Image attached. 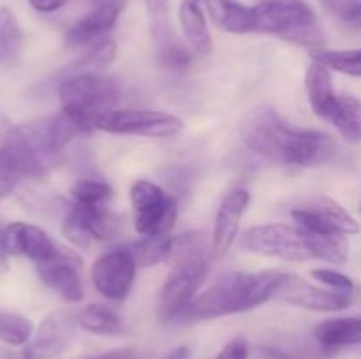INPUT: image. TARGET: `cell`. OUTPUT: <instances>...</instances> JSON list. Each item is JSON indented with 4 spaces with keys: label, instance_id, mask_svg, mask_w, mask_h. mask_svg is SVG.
<instances>
[{
    "label": "cell",
    "instance_id": "obj_21",
    "mask_svg": "<svg viewBox=\"0 0 361 359\" xmlns=\"http://www.w3.org/2000/svg\"><path fill=\"white\" fill-rule=\"evenodd\" d=\"M210 20L221 30L229 34H250L252 7L238 0H204Z\"/></svg>",
    "mask_w": 361,
    "mask_h": 359
},
{
    "label": "cell",
    "instance_id": "obj_18",
    "mask_svg": "<svg viewBox=\"0 0 361 359\" xmlns=\"http://www.w3.org/2000/svg\"><path fill=\"white\" fill-rule=\"evenodd\" d=\"M305 88L312 111L319 118L330 120L338 104V95L334 88L331 70L323 63L312 60L305 74Z\"/></svg>",
    "mask_w": 361,
    "mask_h": 359
},
{
    "label": "cell",
    "instance_id": "obj_3",
    "mask_svg": "<svg viewBox=\"0 0 361 359\" xmlns=\"http://www.w3.org/2000/svg\"><path fill=\"white\" fill-rule=\"evenodd\" d=\"M250 7V34L277 35L310 48L323 42L316 13L305 0H261Z\"/></svg>",
    "mask_w": 361,
    "mask_h": 359
},
{
    "label": "cell",
    "instance_id": "obj_5",
    "mask_svg": "<svg viewBox=\"0 0 361 359\" xmlns=\"http://www.w3.org/2000/svg\"><path fill=\"white\" fill-rule=\"evenodd\" d=\"M210 263L207 253L187 257L175 263V267L166 278L157 301V315L162 322H173L185 315L192 305L197 289L207 278Z\"/></svg>",
    "mask_w": 361,
    "mask_h": 359
},
{
    "label": "cell",
    "instance_id": "obj_30",
    "mask_svg": "<svg viewBox=\"0 0 361 359\" xmlns=\"http://www.w3.org/2000/svg\"><path fill=\"white\" fill-rule=\"evenodd\" d=\"M71 196L74 203L87 204V206H106V203L113 197V189L102 180L85 178L78 180L71 187Z\"/></svg>",
    "mask_w": 361,
    "mask_h": 359
},
{
    "label": "cell",
    "instance_id": "obj_26",
    "mask_svg": "<svg viewBox=\"0 0 361 359\" xmlns=\"http://www.w3.org/2000/svg\"><path fill=\"white\" fill-rule=\"evenodd\" d=\"M171 245L173 236H141L137 241H134L129 246L133 252L134 260L137 266L150 267L157 266L161 263H168L171 257Z\"/></svg>",
    "mask_w": 361,
    "mask_h": 359
},
{
    "label": "cell",
    "instance_id": "obj_13",
    "mask_svg": "<svg viewBox=\"0 0 361 359\" xmlns=\"http://www.w3.org/2000/svg\"><path fill=\"white\" fill-rule=\"evenodd\" d=\"M2 245L7 256H23L35 263V266L53 259L60 252L46 231L23 222H13L2 227Z\"/></svg>",
    "mask_w": 361,
    "mask_h": 359
},
{
    "label": "cell",
    "instance_id": "obj_11",
    "mask_svg": "<svg viewBox=\"0 0 361 359\" xmlns=\"http://www.w3.org/2000/svg\"><path fill=\"white\" fill-rule=\"evenodd\" d=\"M296 225L310 232H326V234L353 236L360 232L356 218L342 208L331 197H319L309 206H300L291 210Z\"/></svg>",
    "mask_w": 361,
    "mask_h": 359
},
{
    "label": "cell",
    "instance_id": "obj_37",
    "mask_svg": "<svg viewBox=\"0 0 361 359\" xmlns=\"http://www.w3.org/2000/svg\"><path fill=\"white\" fill-rule=\"evenodd\" d=\"M341 23L345 30L353 34H361V2H355L351 9L341 18Z\"/></svg>",
    "mask_w": 361,
    "mask_h": 359
},
{
    "label": "cell",
    "instance_id": "obj_20",
    "mask_svg": "<svg viewBox=\"0 0 361 359\" xmlns=\"http://www.w3.org/2000/svg\"><path fill=\"white\" fill-rule=\"evenodd\" d=\"M316 341L323 348H335L361 345V317H337L321 322L314 331Z\"/></svg>",
    "mask_w": 361,
    "mask_h": 359
},
{
    "label": "cell",
    "instance_id": "obj_31",
    "mask_svg": "<svg viewBox=\"0 0 361 359\" xmlns=\"http://www.w3.org/2000/svg\"><path fill=\"white\" fill-rule=\"evenodd\" d=\"M116 58V42L113 39H99L97 42L90 46L87 53L73 65V70L78 73H87V69H104L113 60Z\"/></svg>",
    "mask_w": 361,
    "mask_h": 359
},
{
    "label": "cell",
    "instance_id": "obj_28",
    "mask_svg": "<svg viewBox=\"0 0 361 359\" xmlns=\"http://www.w3.org/2000/svg\"><path fill=\"white\" fill-rule=\"evenodd\" d=\"M310 56L316 62L326 65L330 70L348 74V76L361 77V48L358 49H312Z\"/></svg>",
    "mask_w": 361,
    "mask_h": 359
},
{
    "label": "cell",
    "instance_id": "obj_27",
    "mask_svg": "<svg viewBox=\"0 0 361 359\" xmlns=\"http://www.w3.org/2000/svg\"><path fill=\"white\" fill-rule=\"evenodd\" d=\"M147 4V20L150 35L154 39L157 49L169 44L176 39L171 28V18H169V2L168 0H145Z\"/></svg>",
    "mask_w": 361,
    "mask_h": 359
},
{
    "label": "cell",
    "instance_id": "obj_25",
    "mask_svg": "<svg viewBox=\"0 0 361 359\" xmlns=\"http://www.w3.org/2000/svg\"><path fill=\"white\" fill-rule=\"evenodd\" d=\"M328 122L351 143L361 141V102L353 95H338V104Z\"/></svg>",
    "mask_w": 361,
    "mask_h": 359
},
{
    "label": "cell",
    "instance_id": "obj_24",
    "mask_svg": "<svg viewBox=\"0 0 361 359\" xmlns=\"http://www.w3.org/2000/svg\"><path fill=\"white\" fill-rule=\"evenodd\" d=\"M78 322L87 333L99 334V336H116L126 331L118 313L106 305L85 306L78 315Z\"/></svg>",
    "mask_w": 361,
    "mask_h": 359
},
{
    "label": "cell",
    "instance_id": "obj_2",
    "mask_svg": "<svg viewBox=\"0 0 361 359\" xmlns=\"http://www.w3.org/2000/svg\"><path fill=\"white\" fill-rule=\"evenodd\" d=\"M288 277V273L277 270L224 275L194 299L183 317L215 319L257 308L277 296Z\"/></svg>",
    "mask_w": 361,
    "mask_h": 359
},
{
    "label": "cell",
    "instance_id": "obj_15",
    "mask_svg": "<svg viewBox=\"0 0 361 359\" xmlns=\"http://www.w3.org/2000/svg\"><path fill=\"white\" fill-rule=\"evenodd\" d=\"M250 203V194L245 189H235L224 197L217 211L212 234V253L214 257H224L238 239L240 222Z\"/></svg>",
    "mask_w": 361,
    "mask_h": 359
},
{
    "label": "cell",
    "instance_id": "obj_10",
    "mask_svg": "<svg viewBox=\"0 0 361 359\" xmlns=\"http://www.w3.org/2000/svg\"><path fill=\"white\" fill-rule=\"evenodd\" d=\"M136 260L129 246L113 248L97 257L90 271L92 282L97 292L111 301H122L127 298L136 277Z\"/></svg>",
    "mask_w": 361,
    "mask_h": 359
},
{
    "label": "cell",
    "instance_id": "obj_12",
    "mask_svg": "<svg viewBox=\"0 0 361 359\" xmlns=\"http://www.w3.org/2000/svg\"><path fill=\"white\" fill-rule=\"evenodd\" d=\"M275 298L288 305L314 310V312H341V310L349 308L353 303L351 294L317 287L293 275H289Z\"/></svg>",
    "mask_w": 361,
    "mask_h": 359
},
{
    "label": "cell",
    "instance_id": "obj_29",
    "mask_svg": "<svg viewBox=\"0 0 361 359\" xmlns=\"http://www.w3.org/2000/svg\"><path fill=\"white\" fill-rule=\"evenodd\" d=\"M34 336V326L27 317L13 312H0V341L11 347H25Z\"/></svg>",
    "mask_w": 361,
    "mask_h": 359
},
{
    "label": "cell",
    "instance_id": "obj_4",
    "mask_svg": "<svg viewBox=\"0 0 361 359\" xmlns=\"http://www.w3.org/2000/svg\"><path fill=\"white\" fill-rule=\"evenodd\" d=\"M123 88L118 77L99 73H78L59 84L62 108L92 120L101 113L115 109L122 99Z\"/></svg>",
    "mask_w": 361,
    "mask_h": 359
},
{
    "label": "cell",
    "instance_id": "obj_7",
    "mask_svg": "<svg viewBox=\"0 0 361 359\" xmlns=\"http://www.w3.org/2000/svg\"><path fill=\"white\" fill-rule=\"evenodd\" d=\"M238 246L245 252L277 257L284 260H310L305 234L298 225L261 224L247 229L238 238Z\"/></svg>",
    "mask_w": 361,
    "mask_h": 359
},
{
    "label": "cell",
    "instance_id": "obj_44",
    "mask_svg": "<svg viewBox=\"0 0 361 359\" xmlns=\"http://www.w3.org/2000/svg\"><path fill=\"white\" fill-rule=\"evenodd\" d=\"M360 213H361V206H360Z\"/></svg>",
    "mask_w": 361,
    "mask_h": 359
},
{
    "label": "cell",
    "instance_id": "obj_6",
    "mask_svg": "<svg viewBox=\"0 0 361 359\" xmlns=\"http://www.w3.org/2000/svg\"><path fill=\"white\" fill-rule=\"evenodd\" d=\"M134 227L140 236H164L175 227L178 204L154 182L137 180L130 187Z\"/></svg>",
    "mask_w": 361,
    "mask_h": 359
},
{
    "label": "cell",
    "instance_id": "obj_22",
    "mask_svg": "<svg viewBox=\"0 0 361 359\" xmlns=\"http://www.w3.org/2000/svg\"><path fill=\"white\" fill-rule=\"evenodd\" d=\"M302 229V227H300ZM305 234L312 259L326 260V263L344 266L349 259V243L345 234H326V232H310L302 229Z\"/></svg>",
    "mask_w": 361,
    "mask_h": 359
},
{
    "label": "cell",
    "instance_id": "obj_42",
    "mask_svg": "<svg viewBox=\"0 0 361 359\" xmlns=\"http://www.w3.org/2000/svg\"><path fill=\"white\" fill-rule=\"evenodd\" d=\"M166 359H190V347L187 345H178V347L173 348Z\"/></svg>",
    "mask_w": 361,
    "mask_h": 359
},
{
    "label": "cell",
    "instance_id": "obj_14",
    "mask_svg": "<svg viewBox=\"0 0 361 359\" xmlns=\"http://www.w3.org/2000/svg\"><path fill=\"white\" fill-rule=\"evenodd\" d=\"M39 278L49 289L62 296L69 303H80L83 299V284L80 277V259L74 253L60 250L53 259L37 264Z\"/></svg>",
    "mask_w": 361,
    "mask_h": 359
},
{
    "label": "cell",
    "instance_id": "obj_17",
    "mask_svg": "<svg viewBox=\"0 0 361 359\" xmlns=\"http://www.w3.org/2000/svg\"><path fill=\"white\" fill-rule=\"evenodd\" d=\"M122 2H104L92 9L87 16L78 20L73 27L67 30L66 42L71 48H78V46L90 44V42L97 41L102 35L108 34L118 21L120 14H122Z\"/></svg>",
    "mask_w": 361,
    "mask_h": 359
},
{
    "label": "cell",
    "instance_id": "obj_34",
    "mask_svg": "<svg viewBox=\"0 0 361 359\" xmlns=\"http://www.w3.org/2000/svg\"><path fill=\"white\" fill-rule=\"evenodd\" d=\"M310 277L316 278V280L321 282L323 285H326L328 289H334V291L345 292V294H353V291H355V282H353L348 275L341 273V271L337 270L316 267V270L310 271Z\"/></svg>",
    "mask_w": 361,
    "mask_h": 359
},
{
    "label": "cell",
    "instance_id": "obj_45",
    "mask_svg": "<svg viewBox=\"0 0 361 359\" xmlns=\"http://www.w3.org/2000/svg\"><path fill=\"white\" fill-rule=\"evenodd\" d=\"M355 2H358V0H355Z\"/></svg>",
    "mask_w": 361,
    "mask_h": 359
},
{
    "label": "cell",
    "instance_id": "obj_1",
    "mask_svg": "<svg viewBox=\"0 0 361 359\" xmlns=\"http://www.w3.org/2000/svg\"><path fill=\"white\" fill-rule=\"evenodd\" d=\"M240 132L250 151L281 165H323L337 151L330 134L291 125L267 106L252 109L243 120Z\"/></svg>",
    "mask_w": 361,
    "mask_h": 359
},
{
    "label": "cell",
    "instance_id": "obj_9",
    "mask_svg": "<svg viewBox=\"0 0 361 359\" xmlns=\"http://www.w3.org/2000/svg\"><path fill=\"white\" fill-rule=\"evenodd\" d=\"M63 234L80 248L92 241H109L122 232V218L106 206H87L74 203L63 220Z\"/></svg>",
    "mask_w": 361,
    "mask_h": 359
},
{
    "label": "cell",
    "instance_id": "obj_38",
    "mask_svg": "<svg viewBox=\"0 0 361 359\" xmlns=\"http://www.w3.org/2000/svg\"><path fill=\"white\" fill-rule=\"evenodd\" d=\"M319 4L328 14H331V16H335L341 20V18L344 16L349 9H351V6L355 4V0H319Z\"/></svg>",
    "mask_w": 361,
    "mask_h": 359
},
{
    "label": "cell",
    "instance_id": "obj_32",
    "mask_svg": "<svg viewBox=\"0 0 361 359\" xmlns=\"http://www.w3.org/2000/svg\"><path fill=\"white\" fill-rule=\"evenodd\" d=\"M207 238H204L203 232H183V234L173 236L171 257H169V260H171V263H178V260L197 256V253H207Z\"/></svg>",
    "mask_w": 361,
    "mask_h": 359
},
{
    "label": "cell",
    "instance_id": "obj_40",
    "mask_svg": "<svg viewBox=\"0 0 361 359\" xmlns=\"http://www.w3.org/2000/svg\"><path fill=\"white\" fill-rule=\"evenodd\" d=\"M16 125L9 120V116L0 109V148L7 143V139L11 137V134L14 132Z\"/></svg>",
    "mask_w": 361,
    "mask_h": 359
},
{
    "label": "cell",
    "instance_id": "obj_33",
    "mask_svg": "<svg viewBox=\"0 0 361 359\" xmlns=\"http://www.w3.org/2000/svg\"><path fill=\"white\" fill-rule=\"evenodd\" d=\"M159 60H161V63L166 69L182 70L187 69V67L192 63L194 55L192 51H190L185 44H182V42L178 41V37H176L175 41L162 46V48L159 49Z\"/></svg>",
    "mask_w": 361,
    "mask_h": 359
},
{
    "label": "cell",
    "instance_id": "obj_36",
    "mask_svg": "<svg viewBox=\"0 0 361 359\" xmlns=\"http://www.w3.org/2000/svg\"><path fill=\"white\" fill-rule=\"evenodd\" d=\"M18 182H20V176L13 171L11 168H7L4 162H0V201L4 197L9 196L14 189H16Z\"/></svg>",
    "mask_w": 361,
    "mask_h": 359
},
{
    "label": "cell",
    "instance_id": "obj_19",
    "mask_svg": "<svg viewBox=\"0 0 361 359\" xmlns=\"http://www.w3.org/2000/svg\"><path fill=\"white\" fill-rule=\"evenodd\" d=\"M203 6L204 0H182L178 16L183 35H185L192 51L200 53V55H208L214 48V42H212L210 30H208Z\"/></svg>",
    "mask_w": 361,
    "mask_h": 359
},
{
    "label": "cell",
    "instance_id": "obj_16",
    "mask_svg": "<svg viewBox=\"0 0 361 359\" xmlns=\"http://www.w3.org/2000/svg\"><path fill=\"white\" fill-rule=\"evenodd\" d=\"M73 320L55 312L46 317L23 348V359H59L69 347Z\"/></svg>",
    "mask_w": 361,
    "mask_h": 359
},
{
    "label": "cell",
    "instance_id": "obj_43",
    "mask_svg": "<svg viewBox=\"0 0 361 359\" xmlns=\"http://www.w3.org/2000/svg\"><path fill=\"white\" fill-rule=\"evenodd\" d=\"M7 253L6 250H4V245H2V227H0V273L2 271L7 270Z\"/></svg>",
    "mask_w": 361,
    "mask_h": 359
},
{
    "label": "cell",
    "instance_id": "obj_8",
    "mask_svg": "<svg viewBox=\"0 0 361 359\" xmlns=\"http://www.w3.org/2000/svg\"><path fill=\"white\" fill-rule=\"evenodd\" d=\"M95 130L143 137H171L183 129L175 115L155 109H109L94 118Z\"/></svg>",
    "mask_w": 361,
    "mask_h": 359
},
{
    "label": "cell",
    "instance_id": "obj_41",
    "mask_svg": "<svg viewBox=\"0 0 361 359\" xmlns=\"http://www.w3.org/2000/svg\"><path fill=\"white\" fill-rule=\"evenodd\" d=\"M134 352L130 348H116V351H108V352H101V354H94L88 355L85 359H133Z\"/></svg>",
    "mask_w": 361,
    "mask_h": 359
},
{
    "label": "cell",
    "instance_id": "obj_23",
    "mask_svg": "<svg viewBox=\"0 0 361 359\" xmlns=\"http://www.w3.org/2000/svg\"><path fill=\"white\" fill-rule=\"evenodd\" d=\"M23 51V30L9 7H0V67H13Z\"/></svg>",
    "mask_w": 361,
    "mask_h": 359
},
{
    "label": "cell",
    "instance_id": "obj_35",
    "mask_svg": "<svg viewBox=\"0 0 361 359\" xmlns=\"http://www.w3.org/2000/svg\"><path fill=\"white\" fill-rule=\"evenodd\" d=\"M215 359H249V344L243 338H233L221 348Z\"/></svg>",
    "mask_w": 361,
    "mask_h": 359
},
{
    "label": "cell",
    "instance_id": "obj_39",
    "mask_svg": "<svg viewBox=\"0 0 361 359\" xmlns=\"http://www.w3.org/2000/svg\"><path fill=\"white\" fill-rule=\"evenodd\" d=\"M67 0H28L30 7L37 13L42 14H49V13H55V11L62 9L66 6Z\"/></svg>",
    "mask_w": 361,
    "mask_h": 359
}]
</instances>
